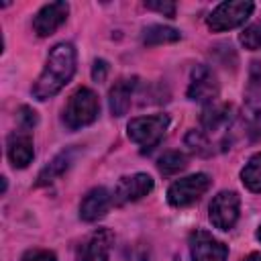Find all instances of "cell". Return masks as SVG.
<instances>
[{
	"mask_svg": "<svg viewBox=\"0 0 261 261\" xmlns=\"http://www.w3.org/2000/svg\"><path fill=\"white\" fill-rule=\"evenodd\" d=\"M73 73H75V49H73V45L71 43H57L49 51L47 63L31 88L33 98H37L41 102L47 98H53L55 94H59L65 88V84H69Z\"/></svg>",
	"mask_w": 261,
	"mask_h": 261,
	"instance_id": "1",
	"label": "cell"
},
{
	"mask_svg": "<svg viewBox=\"0 0 261 261\" xmlns=\"http://www.w3.org/2000/svg\"><path fill=\"white\" fill-rule=\"evenodd\" d=\"M98 114H100V100L96 92L82 86L69 96L63 108V122L67 128L77 130L82 126L92 124L98 118Z\"/></svg>",
	"mask_w": 261,
	"mask_h": 261,
	"instance_id": "2",
	"label": "cell"
},
{
	"mask_svg": "<svg viewBox=\"0 0 261 261\" xmlns=\"http://www.w3.org/2000/svg\"><path fill=\"white\" fill-rule=\"evenodd\" d=\"M243 126L251 141L261 139V61L249 67V84L243 104Z\"/></svg>",
	"mask_w": 261,
	"mask_h": 261,
	"instance_id": "3",
	"label": "cell"
},
{
	"mask_svg": "<svg viewBox=\"0 0 261 261\" xmlns=\"http://www.w3.org/2000/svg\"><path fill=\"white\" fill-rule=\"evenodd\" d=\"M167 126H169V116L167 114L139 116V118H133L126 124V135L135 145L141 147L143 153H147V151H151L159 145Z\"/></svg>",
	"mask_w": 261,
	"mask_h": 261,
	"instance_id": "4",
	"label": "cell"
},
{
	"mask_svg": "<svg viewBox=\"0 0 261 261\" xmlns=\"http://www.w3.org/2000/svg\"><path fill=\"white\" fill-rule=\"evenodd\" d=\"M255 4L249 0H232V2H220L210 16L206 18V24L214 33H224L230 29L241 27L253 12Z\"/></svg>",
	"mask_w": 261,
	"mask_h": 261,
	"instance_id": "5",
	"label": "cell"
},
{
	"mask_svg": "<svg viewBox=\"0 0 261 261\" xmlns=\"http://www.w3.org/2000/svg\"><path fill=\"white\" fill-rule=\"evenodd\" d=\"M210 188V177L206 173H194L186 175L181 179H175L167 190V202L175 208H186L196 204Z\"/></svg>",
	"mask_w": 261,
	"mask_h": 261,
	"instance_id": "6",
	"label": "cell"
},
{
	"mask_svg": "<svg viewBox=\"0 0 261 261\" xmlns=\"http://www.w3.org/2000/svg\"><path fill=\"white\" fill-rule=\"evenodd\" d=\"M239 208H241L239 194L232 190H222L210 202V208H208L210 222L218 230H230L239 220Z\"/></svg>",
	"mask_w": 261,
	"mask_h": 261,
	"instance_id": "7",
	"label": "cell"
},
{
	"mask_svg": "<svg viewBox=\"0 0 261 261\" xmlns=\"http://www.w3.org/2000/svg\"><path fill=\"white\" fill-rule=\"evenodd\" d=\"M218 92H220V86H218L216 73L208 65H196L192 69L190 84H188V90H186L188 98L206 106V104L216 102Z\"/></svg>",
	"mask_w": 261,
	"mask_h": 261,
	"instance_id": "8",
	"label": "cell"
},
{
	"mask_svg": "<svg viewBox=\"0 0 261 261\" xmlns=\"http://www.w3.org/2000/svg\"><path fill=\"white\" fill-rule=\"evenodd\" d=\"M234 116H232V106L226 104V102H212V104H206L204 110H202V116H200V130L204 135H208L212 139V135H220L224 133V139L226 143L230 145L228 141V130H230V124H232Z\"/></svg>",
	"mask_w": 261,
	"mask_h": 261,
	"instance_id": "9",
	"label": "cell"
},
{
	"mask_svg": "<svg viewBox=\"0 0 261 261\" xmlns=\"http://www.w3.org/2000/svg\"><path fill=\"white\" fill-rule=\"evenodd\" d=\"M190 255L192 261H226L228 247L214 239L208 230L196 228L190 234Z\"/></svg>",
	"mask_w": 261,
	"mask_h": 261,
	"instance_id": "10",
	"label": "cell"
},
{
	"mask_svg": "<svg viewBox=\"0 0 261 261\" xmlns=\"http://www.w3.org/2000/svg\"><path fill=\"white\" fill-rule=\"evenodd\" d=\"M155 181L149 173H133V175H124L118 179L114 192H112V202L116 206H124L128 202H137L141 198H145L151 190H153Z\"/></svg>",
	"mask_w": 261,
	"mask_h": 261,
	"instance_id": "11",
	"label": "cell"
},
{
	"mask_svg": "<svg viewBox=\"0 0 261 261\" xmlns=\"http://www.w3.org/2000/svg\"><path fill=\"white\" fill-rule=\"evenodd\" d=\"M112 243H114L112 230L96 228L77 245L75 259L77 261H108Z\"/></svg>",
	"mask_w": 261,
	"mask_h": 261,
	"instance_id": "12",
	"label": "cell"
},
{
	"mask_svg": "<svg viewBox=\"0 0 261 261\" xmlns=\"http://www.w3.org/2000/svg\"><path fill=\"white\" fill-rule=\"evenodd\" d=\"M67 14H69V4L67 2H49L35 14L33 31L39 37H49L65 22Z\"/></svg>",
	"mask_w": 261,
	"mask_h": 261,
	"instance_id": "13",
	"label": "cell"
},
{
	"mask_svg": "<svg viewBox=\"0 0 261 261\" xmlns=\"http://www.w3.org/2000/svg\"><path fill=\"white\" fill-rule=\"evenodd\" d=\"M6 155L14 169H24L33 161L35 147H33V137L29 135V130L18 128V130L10 133V137L6 141Z\"/></svg>",
	"mask_w": 261,
	"mask_h": 261,
	"instance_id": "14",
	"label": "cell"
},
{
	"mask_svg": "<svg viewBox=\"0 0 261 261\" xmlns=\"http://www.w3.org/2000/svg\"><path fill=\"white\" fill-rule=\"evenodd\" d=\"M110 204H114V202H112V194L106 188H102V186L92 188L80 204V218L86 222H94L108 212Z\"/></svg>",
	"mask_w": 261,
	"mask_h": 261,
	"instance_id": "15",
	"label": "cell"
},
{
	"mask_svg": "<svg viewBox=\"0 0 261 261\" xmlns=\"http://www.w3.org/2000/svg\"><path fill=\"white\" fill-rule=\"evenodd\" d=\"M137 88V77H120L108 92V106L112 116H124L130 108L133 92Z\"/></svg>",
	"mask_w": 261,
	"mask_h": 261,
	"instance_id": "16",
	"label": "cell"
},
{
	"mask_svg": "<svg viewBox=\"0 0 261 261\" xmlns=\"http://www.w3.org/2000/svg\"><path fill=\"white\" fill-rule=\"evenodd\" d=\"M73 157H75V151L73 149H63L59 151L39 173L37 177V186H47V184H53L55 179H59L73 163Z\"/></svg>",
	"mask_w": 261,
	"mask_h": 261,
	"instance_id": "17",
	"label": "cell"
},
{
	"mask_svg": "<svg viewBox=\"0 0 261 261\" xmlns=\"http://www.w3.org/2000/svg\"><path fill=\"white\" fill-rule=\"evenodd\" d=\"M181 35L177 29L163 27V24H149L143 29V43L145 45H163V43H175L179 41Z\"/></svg>",
	"mask_w": 261,
	"mask_h": 261,
	"instance_id": "18",
	"label": "cell"
},
{
	"mask_svg": "<svg viewBox=\"0 0 261 261\" xmlns=\"http://www.w3.org/2000/svg\"><path fill=\"white\" fill-rule=\"evenodd\" d=\"M241 179L247 190L261 192V153H255L241 169Z\"/></svg>",
	"mask_w": 261,
	"mask_h": 261,
	"instance_id": "19",
	"label": "cell"
},
{
	"mask_svg": "<svg viewBox=\"0 0 261 261\" xmlns=\"http://www.w3.org/2000/svg\"><path fill=\"white\" fill-rule=\"evenodd\" d=\"M184 143H186V147L192 151V153H196V155H212L214 153V143H212V139L208 137V135H204L200 128L196 130V128H192V130H188V135H186V139H184Z\"/></svg>",
	"mask_w": 261,
	"mask_h": 261,
	"instance_id": "20",
	"label": "cell"
},
{
	"mask_svg": "<svg viewBox=\"0 0 261 261\" xmlns=\"http://www.w3.org/2000/svg\"><path fill=\"white\" fill-rule=\"evenodd\" d=\"M157 167L163 175H175L188 167V157L181 151H167L159 157Z\"/></svg>",
	"mask_w": 261,
	"mask_h": 261,
	"instance_id": "21",
	"label": "cell"
},
{
	"mask_svg": "<svg viewBox=\"0 0 261 261\" xmlns=\"http://www.w3.org/2000/svg\"><path fill=\"white\" fill-rule=\"evenodd\" d=\"M241 43H243L245 49H249V51L261 49V22L249 24V27L241 33Z\"/></svg>",
	"mask_w": 261,
	"mask_h": 261,
	"instance_id": "22",
	"label": "cell"
},
{
	"mask_svg": "<svg viewBox=\"0 0 261 261\" xmlns=\"http://www.w3.org/2000/svg\"><path fill=\"white\" fill-rule=\"evenodd\" d=\"M16 120H18V128L20 130H31L33 126H37L39 116L31 106H20L16 112Z\"/></svg>",
	"mask_w": 261,
	"mask_h": 261,
	"instance_id": "23",
	"label": "cell"
},
{
	"mask_svg": "<svg viewBox=\"0 0 261 261\" xmlns=\"http://www.w3.org/2000/svg\"><path fill=\"white\" fill-rule=\"evenodd\" d=\"M145 8L149 10H155L167 18H173L175 16V4L173 2H159V0H147L145 2Z\"/></svg>",
	"mask_w": 261,
	"mask_h": 261,
	"instance_id": "24",
	"label": "cell"
},
{
	"mask_svg": "<svg viewBox=\"0 0 261 261\" xmlns=\"http://www.w3.org/2000/svg\"><path fill=\"white\" fill-rule=\"evenodd\" d=\"M20 261H57V255L49 249H29Z\"/></svg>",
	"mask_w": 261,
	"mask_h": 261,
	"instance_id": "25",
	"label": "cell"
},
{
	"mask_svg": "<svg viewBox=\"0 0 261 261\" xmlns=\"http://www.w3.org/2000/svg\"><path fill=\"white\" fill-rule=\"evenodd\" d=\"M108 71H110L108 61H104V59H96L94 61V65H92V77H94V82H104L106 75H108Z\"/></svg>",
	"mask_w": 261,
	"mask_h": 261,
	"instance_id": "26",
	"label": "cell"
},
{
	"mask_svg": "<svg viewBox=\"0 0 261 261\" xmlns=\"http://www.w3.org/2000/svg\"><path fill=\"white\" fill-rule=\"evenodd\" d=\"M128 261H149V255H147L145 249H135V251L130 253Z\"/></svg>",
	"mask_w": 261,
	"mask_h": 261,
	"instance_id": "27",
	"label": "cell"
},
{
	"mask_svg": "<svg viewBox=\"0 0 261 261\" xmlns=\"http://www.w3.org/2000/svg\"><path fill=\"white\" fill-rule=\"evenodd\" d=\"M241 261H261V253H257V251H253V253H249L247 257H243Z\"/></svg>",
	"mask_w": 261,
	"mask_h": 261,
	"instance_id": "28",
	"label": "cell"
},
{
	"mask_svg": "<svg viewBox=\"0 0 261 261\" xmlns=\"http://www.w3.org/2000/svg\"><path fill=\"white\" fill-rule=\"evenodd\" d=\"M257 239L261 241V224H259V228H257Z\"/></svg>",
	"mask_w": 261,
	"mask_h": 261,
	"instance_id": "29",
	"label": "cell"
},
{
	"mask_svg": "<svg viewBox=\"0 0 261 261\" xmlns=\"http://www.w3.org/2000/svg\"><path fill=\"white\" fill-rule=\"evenodd\" d=\"M173 261H179V259H173Z\"/></svg>",
	"mask_w": 261,
	"mask_h": 261,
	"instance_id": "30",
	"label": "cell"
}]
</instances>
